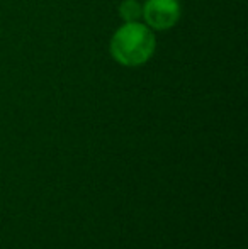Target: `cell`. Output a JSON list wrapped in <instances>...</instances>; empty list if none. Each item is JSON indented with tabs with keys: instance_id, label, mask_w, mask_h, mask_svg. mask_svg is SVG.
Masks as SVG:
<instances>
[{
	"instance_id": "obj_3",
	"label": "cell",
	"mask_w": 248,
	"mask_h": 249,
	"mask_svg": "<svg viewBox=\"0 0 248 249\" xmlns=\"http://www.w3.org/2000/svg\"><path fill=\"white\" fill-rule=\"evenodd\" d=\"M119 12L126 22H136L141 16V5L136 0H124L119 7Z\"/></svg>"
},
{
	"instance_id": "obj_2",
	"label": "cell",
	"mask_w": 248,
	"mask_h": 249,
	"mask_svg": "<svg viewBox=\"0 0 248 249\" xmlns=\"http://www.w3.org/2000/svg\"><path fill=\"white\" fill-rule=\"evenodd\" d=\"M141 16L152 29H170L180 17L179 0H148L141 9Z\"/></svg>"
},
{
	"instance_id": "obj_1",
	"label": "cell",
	"mask_w": 248,
	"mask_h": 249,
	"mask_svg": "<svg viewBox=\"0 0 248 249\" xmlns=\"http://www.w3.org/2000/svg\"><path fill=\"white\" fill-rule=\"evenodd\" d=\"M155 51L153 33L139 22H126L111 41V54L124 66H138L148 61Z\"/></svg>"
}]
</instances>
